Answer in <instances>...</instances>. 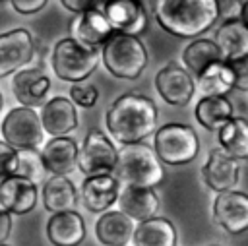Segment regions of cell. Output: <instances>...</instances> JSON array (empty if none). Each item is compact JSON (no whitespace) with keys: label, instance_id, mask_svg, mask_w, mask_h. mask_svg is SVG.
Segmentation results:
<instances>
[{"label":"cell","instance_id":"6da1fadb","mask_svg":"<svg viewBox=\"0 0 248 246\" xmlns=\"http://www.w3.org/2000/svg\"><path fill=\"white\" fill-rule=\"evenodd\" d=\"M157 23L174 37H198L219 17V0H151Z\"/></svg>","mask_w":248,"mask_h":246},{"label":"cell","instance_id":"7a4b0ae2","mask_svg":"<svg viewBox=\"0 0 248 246\" xmlns=\"http://www.w3.org/2000/svg\"><path fill=\"white\" fill-rule=\"evenodd\" d=\"M157 107L151 99L136 93L118 97L107 112V128L122 145L140 143L155 132Z\"/></svg>","mask_w":248,"mask_h":246},{"label":"cell","instance_id":"3957f363","mask_svg":"<svg viewBox=\"0 0 248 246\" xmlns=\"http://www.w3.org/2000/svg\"><path fill=\"white\" fill-rule=\"evenodd\" d=\"M112 176L124 186L153 188L163 182L165 170L153 151V147L140 143H128L116 149V163Z\"/></svg>","mask_w":248,"mask_h":246},{"label":"cell","instance_id":"277c9868","mask_svg":"<svg viewBox=\"0 0 248 246\" xmlns=\"http://www.w3.org/2000/svg\"><path fill=\"white\" fill-rule=\"evenodd\" d=\"M101 48L107 70L120 79H136L147 66V50L134 35L112 33Z\"/></svg>","mask_w":248,"mask_h":246},{"label":"cell","instance_id":"5b68a950","mask_svg":"<svg viewBox=\"0 0 248 246\" xmlns=\"http://www.w3.org/2000/svg\"><path fill=\"white\" fill-rule=\"evenodd\" d=\"M99 64V50L87 48L74 41L72 37L60 39L52 50V68L54 74L72 83L83 81Z\"/></svg>","mask_w":248,"mask_h":246},{"label":"cell","instance_id":"8992f818","mask_svg":"<svg viewBox=\"0 0 248 246\" xmlns=\"http://www.w3.org/2000/svg\"><path fill=\"white\" fill-rule=\"evenodd\" d=\"M153 151L167 165H186L196 159L200 141L194 128L186 124H165L155 132Z\"/></svg>","mask_w":248,"mask_h":246},{"label":"cell","instance_id":"52a82bcc","mask_svg":"<svg viewBox=\"0 0 248 246\" xmlns=\"http://www.w3.org/2000/svg\"><path fill=\"white\" fill-rule=\"evenodd\" d=\"M2 136L16 151L37 149L43 143V126L39 114L29 107L12 108L2 120Z\"/></svg>","mask_w":248,"mask_h":246},{"label":"cell","instance_id":"ba28073f","mask_svg":"<svg viewBox=\"0 0 248 246\" xmlns=\"http://www.w3.org/2000/svg\"><path fill=\"white\" fill-rule=\"evenodd\" d=\"M116 163V147L112 141L99 130H91L81 149H78V169L85 176H97V174H112Z\"/></svg>","mask_w":248,"mask_h":246},{"label":"cell","instance_id":"9c48e42d","mask_svg":"<svg viewBox=\"0 0 248 246\" xmlns=\"http://www.w3.org/2000/svg\"><path fill=\"white\" fill-rule=\"evenodd\" d=\"M101 12L116 33L138 37L147 29V14L141 0H105Z\"/></svg>","mask_w":248,"mask_h":246},{"label":"cell","instance_id":"30bf717a","mask_svg":"<svg viewBox=\"0 0 248 246\" xmlns=\"http://www.w3.org/2000/svg\"><path fill=\"white\" fill-rule=\"evenodd\" d=\"M213 219L231 234L248 231V194L236 190L217 194L213 201Z\"/></svg>","mask_w":248,"mask_h":246},{"label":"cell","instance_id":"8fae6325","mask_svg":"<svg viewBox=\"0 0 248 246\" xmlns=\"http://www.w3.org/2000/svg\"><path fill=\"white\" fill-rule=\"evenodd\" d=\"M35 52L33 37L27 29L17 27L0 35V77L29 64Z\"/></svg>","mask_w":248,"mask_h":246},{"label":"cell","instance_id":"7c38bea8","mask_svg":"<svg viewBox=\"0 0 248 246\" xmlns=\"http://www.w3.org/2000/svg\"><path fill=\"white\" fill-rule=\"evenodd\" d=\"M155 87H157L159 95L163 97V101H167L169 105H176V107L190 103V99L196 91L194 79L188 76V72L174 64H169L157 72Z\"/></svg>","mask_w":248,"mask_h":246},{"label":"cell","instance_id":"4fadbf2b","mask_svg":"<svg viewBox=\"0 0 248 246\" xmlns=\"http://www.w3.org/2000/svg\"><path fill=\"white\" fill-rule=\"evenodd\" d=\"M37 203L35 182L12 174L0 180V209L16 215L29 213Z\"/></svg>","mask_w":248,"mask_h":246},{"label":"cell","instance_id":"5bb4252c","mask_svg":"<svg viewBox=\"0 0 248 246\" xmlns=\"http://www.w3.org/2000/svg\"><path fill=\"white\" fill-rule=\"evenodd\" d=\"M70 31L74 41L93 50H99L105 45V41L114 33L101 10L78 14L70 23Z\"/></svg>","mask_w":248,"mask_h":246},{"label":"cell","instance_id":"9a60e30c","mask_svg":"<svg viewBox=\"0 0 248 246\" xmlns=\"http://www.w3.org/2000/svg\"><path fill=\"white\" fill-rule=\"evenodd\" d=\"M205 184L217 194L229 192L238 182V165L236 159L229 157L223 149H211L209 157L202 169Z\"/></svg>","mask_w":248,"mask_h":246},{"label":"cell","instance_id":"2e32d148","mask_svg":"<svg viewBox=\"0 0 248 246\" xmlns=\"http://www.w3.org/2000/svg\"><path fill=\"white\" fill-rule=\"evenodd\" d=\"M41 126L43 132L50 134L52 138L66 136L78 128V112L70 99L54 97L50 99L41 110Z\"/></svg>","mask_w":248,"mask_h":246},{"label":"cell","instance_id":"e0dca14e","mask_svg":"<svg viewBox=\"0 0 248 246\" xmlns=\"http://www.w3.org/2000/svg\"><path fill=\"white\" fill-rule=\"evenodd\" d=\"M41 161H43L45 170H48L52 174L66 176L78 165V145L72 138H66V136L52 138L43 147Z\"/></svg>","mask_w":248,"mask_h":246},{"label":"cell","instance_id":"ac0fdd59","mask_svg":"<svg viewBox=\"0 0 248 246\" xmlns=\"http://www.w3.org/2000/svg\"><path fill=\"white\" fill-rule=\"evenodd\" d=\"M116 198H118V180L112 174L85 176L81 184V200L89 211L101 213L108 209L116 201Z\"/></svg>","mask_w":248,"mask_h":246},{"label":"cell","instance_id":"d6986e66","mask_svg":"<svg viewBox=\"0 0 248 246\" xmlns=\"http://www.w3.org/2000/svg\"><path fill=\"white\" fill-rule=\"evenodd\" d=\"M46 236L54 246H78L85 238V223L78 211L52 213L46 223Z\"/></svg>","mask_w":248,"mask_h":246},{"label":"cell","instance_id":"ffe728a7","mask_svg":"<svg viewBox=\"0 0 248 246\" xmlns=\"http://www.w3.org/2000/svg\"><path fill=\"white\" fill-rule=\"evenodd\" d=\"M118 203L122 213H126L130 219L145 221L155 217L159 209V198L153 192V188H138V186H124L122 192H118Z\"/></svg>","mask_w":248,"mask_h":246},{"label":"cell","instance_id":"44dd1931","mask_svg":"<svg viewBox=\"0 0 248 246\" xmlns=\"http://www.w3.org/2000/svg\"><path fill=\"white\" fill-rule=\"evenodd\" d=\"M14 95L23 107H35L39 105L45 95L48 93L50 79L48 76L39 70V68H29V70H19L14 76Z\"/></svg>","mask_w":248,"mask_h":246},{"label":"cell","instance_id":"7402d4cb","mask_svg":"<svg viewBox=\"0 0 248 246\" xmlns=\"http://www.w3.org/2000/svg\"><path fill=\"white\" fill-rule=\"evenodd\" d=\"M215 45L225 62L248 56V27L240 19H227L215 33Z\"/></svg>","mask_w":248,"mask_h":246},{"label":"cell","instance_id":"603a6c76","mask_svg":"<svg viewBox=\"0 0 248 246\" xmlns=\"http://www.w3.org/2000/svg\"><path fill=\"white\" fill-rule=\"evenodd\" d=\"M95 232L105 246H126L134 234V221L122 211H107L99 217Z\"/></svg>","mask_w":248,"mask_h":246},{"label":"cell","instance_id":"cb8c5ba5","mask_svg":"<svg viewBox=\"0 0 248 246\" xmlns=\"http://www.w3.org/2000/svg\"><path fill=\"white\" fill-rule=\"evenodd\" d=\"M134 246H176L174 225L163 217H151L140 221L134 227Z\"/></svg>","mask_w":248,"mask_h":246},{"label":"cell","instance_id":"d4e9b609","mask_svg":"<svg viewBox=\"0 0 248 246\" xmlns=\"http://www.w3.org/2000/svg\"><path fill=\"white\" fill-rule=\"evenodd\" d=\"M43 203L50 213L74 211L78 203V192L70 178L52 174L43 186Z\"/></svg>","mask_w":248,"mask_h":246},{"label":"cell","instance_id":"484cf974","mask_svg":"<svg viewBox=\"0 0 248 246\" xmlns=\"http://www.w3.org/2000/svg\"><path fill=\"white\" fill-rule=\"evenodd\" d=\"M221 149L232 159H248V120L229 118L217 130Z\"/></svg>","mask_w":248,"mask_h":246},{"label":"cell","instance_id":"4316f807","mask_svg":"<svg viewBox=\"0 0 248 246\" xmlns=\"http://www.w3.org/2000/svg\"><path fill=\"white\" fill-rule=\"evenodd\" d=\"M182 60L188 66V70L192 74H196L198 77L207 68H211V66H215L219 62H225L221 52H219V48H217V45L213 41H209V39H196V41H192L184 48Z\"/></svg>","mask_w":248,"mask_h":246},{"label":"cell","instance_id":"83f0119b","mask_svg":"<svg viewBox=\"0 0 248 246\" xmlns=\"http://www.w3.org/2000/svg\"><path fill=\"white\" fill-rule=\"evenodd\" d=\"M232 105L225 95H215V97H203L196 105V118L198 122L211 130L217 132L229 118H232Z\"/></svg>","mask_w":248,"mask_h":246},{"label":"cell","instance_id":"f1b7e54d","mask_svg":"<svg viewBox=\"0 0 248 246\" xmlns=\"http://www.w3.org/2000/svg\"><path fill=\"white\" fill-rule=\"evenodd\" d=\"M198 87L203 93V97L225 95L227 91H231L232 89V76H231L227 62H219V64L207 68L198 77Z\"/></svg>","mask_w":248,"mask_h":246},{"label":"cell","instance_id":"f546056e","mask_svg":"<svg viewBox=\"0 0 248 246\" xmlns=\"http://www.w3.org/2000/svg\"><path fill=\"white\" fill-rule=\"evenodd\" d=\"M45 167L41 161V153H37V149H19L17 151V176H23L31 182H35L37 178H41Z\"/></svg>","mask_w":248,"mask_h":246},{"label":"cell","instance_id":"4dcf8cb0","mask_svg":"<svg viewBox=\"0 0 248 246\" xmlns=\"http://www.w3.org/2000/svg\"><path fill=\"white\" fill-rule=\"evenodd\" d=\"M70 97H72V103H76L83 108H91L99 99V91H97L95 85L74 83L72 89H70Z\"/></svg>","mask_w":248,"mask_h":246},{"label":"cell","instance_id":"1f68e13d","mask_svg":"<svg viewBox=\"0 0 248 246\" xmlns=\"http://www.w3.org/2000/svg\"><path fill=\"white\" fill-rule=\"evenodd\" d=\"M227 66H229L231 76H232V89L248 91V56L229 60Z\"/></svg>","mask_w":248,"mask_h":246},{"label":"cell","instance_id":"d6a6232c","mask_svg":"<svg viewBox=\"0 0 248 246\" xmlns=\"http://www.w3.org/2000/svg\"><path fill=\"white\" fill-rule=\"evenodd\" d=\"M16 170H17V151L6 141H0V180L16 174Z\"/></svg>","mask_w":248,"mask_h":246},{"label":"cell","instance_id":"836d02e7","mask_svg":"<svg viewBox=\"0 0 248 246\" xmlns=\"http://www.w3.org/2000/svg\"><path fill=\"white\" fill-rule=\"evenodd\" d=\"M62 6L74 14H83V12H91V10H101L105 0H60Z\"/></svg>","mask_w":248,"mask_h":246},{"label":"cell","instance_id":"e575fe53","mask_svg":"<svg viewBox=\"0 0 248 246\" xmlns=\"http://www.w3.org/2000/svg\"><path fill=\"white\" fill-rule=\"evenodd\" d=\"M242 0H219V15L227 19H238L240 17Z\"/></svg>","mask_w":248,"mask_h":246},{"label":"cell","instance_id":"d590c367","mask_svg":"<svg viewBox=\"0 0 248 246\" xmlns=\"http://www.w3.org/2000/svg\"><path fill=\"white\" fill-rule=\"evenodd\" d=\"M14 10L23 14V15H29V14H37L39 10L45 8L46 0H10Z\"/></svg>","mask_w":248,"mask_h":246},{"label":"cell","instance_id":"8d00e7d4","mask_svg":"<svg viewBox=\"0 0 248 246\" xmlns=\"http://www.w3.org/2000/svg\"><path fill=\"white\" fill-rule=\"evenodd\" d=\"M12 231V215L0 209V244H4Z\"/></svg>","mask_w":248,"mask_h":246},{"label":"cell","instance_id":"74e56055","mask_svg":"<svg viewBox=\"0 0 248 246\" xmlns=\"http://www.w3.org/2000/svg\"><path fill=\"white\" fill-rule=\"evenodd\" d=\"M246 27H248V0L242 2V8H240V17H238Z\"/></svg>","mask_w":248,"mask_h":246},{"label":"cell","instance_id":"f35d334b","mask_svg":"<svg viewBox=\"0 0 248 246\" xmlns=\"http://www.w3.org/2000/svg\"><path fill=\"white\" fill-rule=\"evenodd\" d=\"M2 103H4V101H2V95H0V108H2Z\"/></svg>","mask_w":248,"mask_h":246},{"label":"cell","instance_id":"ab89813d","mask_svg":"<svg viewBox=\"0 0 248 246\" xmlns=\"http://www.w3.org/2000/svg\"><path fill=\"white\" fill-rule=\"evenodd\" d=\"M0 2H8V0H0Z\"/></svg>","mask_w":248,"mask_h":246},{"label":"cell","instance_id":"60d3db41","mask_svg":"<svg viewBox=\"0 0 248 246\" xmlns=\"http://www.w3.org/2000/svg\"><path fill=\"white\" fill-rule=\"evenodd\" d=\"M0 246H6V244H0Z\"/></svg>","mask_w":248,"mask_h":246}]
</instances>
